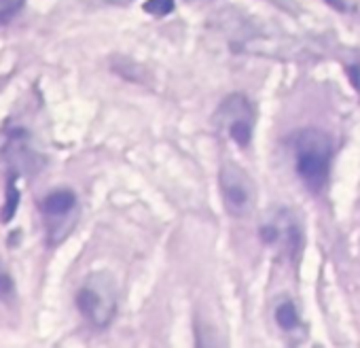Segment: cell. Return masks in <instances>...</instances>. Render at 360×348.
Wrapping results in <instances>:
<instances>
[{"label": "cell", "mask_w": 360, "mask_h": 348, "mask_svg": "<svg viewBox=\"0 0 360 348\" xmlns=\"http://www.w3.org/2000/svg\"><path fill=\"white\" fill-rule=\"evenodd\" d=\"M292 149L299 179L311 194H320L328 179V166L333 155L330 136L322 130L307 128L292 138Z\"/></svg>", "instance_id": "1"}, {"label": "cell", "mask_w": 360, "mask_h": 348, "mask_svg": "<svg viewBox=\"0 0 360 348\" xmlns=\"http://www.w3.org/2000/svg\"><path fill=\"white\" fill-rule=\"evenodd\" d=\"M13 297H15V280L7 272V268L0 263V302L9 304L13 302Z\"/></svg>", "instance_id": "9"}, {"label": "cell", "mask_w": 360, "mask_h": 348, "mask_svg": "<svg viewBox=\"0 0 360 348\" xmlns=\"http://www.w3.org/2000/svg\"><path fill=\"white\" fill-rule=\"evenodd\" d=\"M77 306L94 327H106L117 312V289L112 280L102 274L89 276L77 293Z\"/></svg>", "instance_id": "2"}, {"label": "cell", "mask_w": 360, "mask_h": 348, "mask_svg": "<svg viewBox=\"0 0 360 348\" xmlns=\"http://www.w3.org/2000/svg\"><path fill=\"white\" fill-rule=\"evenodd\" d=\"M77 206V196L70 189H56L43 200V213L49 217H66Z\"/></svg>", "instance_id": "6"}, {"label": "cell", "mask_w": 360, "mask_h": 348, "mask_svg": "<svg viewBox=\"0 0 360 348\" xmlns=\"http://www.w3.org/2000/svg\"><path fill=\"white\" fill-rule=\"evenodd\" d=\"M276 321L282 329H295L299 325V314H297V308L290 304V302H282L278 308H276Z\"/></svg>", "instance_id": "7"}, {"label": "cell", "mask_w": 360, "mask_h": 348, "mask_svg": "<svg viewBox=\"0 0 360 348\" xmlns=\"http://www.w3.org/2000/svg\"><path fill=\"white\" fill-rule=\"evenodd\" d=\"M24 7V0H0V24L11 22Z\"/></svg>", "instance_id": "10"}, {"label": "cell", "mask_w": 360, "mask_h": 348, "mask_svg": "<svg viewBox=\"0 0 360 348\" xmlns=\"http://www.w3.org/2000/svg\"><path fill=\"white\" fill-rule=\"evenodd\" d=\"M221 196L231 217L244 219L255 206V187L250 177L231 161L221 168Z\"/></svg>", "instance_id": "3"}, {"label": "cell", "mask_w": 360, "mask_h": 348, "mask_svg": "<svg viewBox=\"0 0 360 348\" xmlns=\"http://www.w3.org/2000/svg\"><path fill=\"white\" fill-rule=\"evenodd\" d=\"M217 119L221 121V125L227 130V134L233 138L236 144L240 147H248L250 138H252V125H255V111L250 106V102L240 96L233 94L229 96L217 113Z\"/></svg>", "instance_id": "4"}, {"label": "cell", "mask_w": 360, "mask_h": 348, "mask_svg": "<svg viewBox=\"0 0 360 348\" xmlns=\"http://www.w3.org/2000/svg\"><path fill=\"white\" fill-rule=\"evenodd\" d=\"M18 183V177L9 179V187H7V202H5V209H3V221H11L15 217V211H18V202H20V192L15 187Z\"/></svg>", "instance_id": "8"}, {"label": "cell", "mask_w": 360, "mask_h": 348, "mask_svg": "<svg viewBox=\"0 0 360 348\" xmlns=\"http://www.w3.org/2000/svg\"><path fill=\"white\" fill-rule=\"evenodd\" d=\"M347 73H349V79H352L354 87L360 92V66H349V68H347Z\"/></svg>", "instance_id": "12"}, {"label": "cell", "mask_w": 360, "mask_h": 348, "mask_svg": "<svg viewBox=\"0 0 360 348\" xmlns=\"http://www.w3.org/2000/svg\"><path fill=\"white\" fill-rule=\"evenodd\" d=\"M261 236L267 244H280L284 242V251L292 257L295 251L301 249V232H299V225H295L290 221L288 215H278V219H274L271 223H265L261 228Z\"/></svg>", "instance_id": "5"}, {"label": "cell", "mask_w": 360, "mask_h": 348, "mask_svg": "<svg viewBox=\"0 0 360 348\" xmlns=\"http://www.w3.org/2000/svg\"><path fill=\"white\" fill-rule=\"evenodd\" d=\"M172 9H174V0H148V3L144 5V11L150 15H157V18L167 15Z\"/></svg>", "instance_id": "11"}]
</instances>
